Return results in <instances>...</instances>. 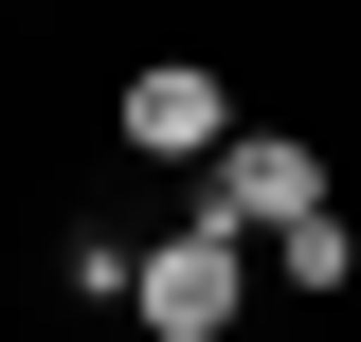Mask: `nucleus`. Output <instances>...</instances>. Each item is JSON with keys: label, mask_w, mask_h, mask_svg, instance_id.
I'll use <instances>...</instances> for the list:
<instances>
[{"label": "nucleus", "mask_w": 361, "mask_h": 342, "mask_svg": "<svg viewBox=\"0 0 361 342\" xmlns=\"http://www.w3.org/2000/svg\"><path fill=\"white\" fill-rule=\"evenodd\" d=\"M127 144H145V163H180V180H199V163L235 144V90L199 72V54H163V72H127Z\"/></svg>", "instance_id": "3"}, {"label": "nucleus", "mask_w": 361, "mask_h": 342, "mask_svg": "<svg viewBox=\"0 0 361 342\" xmlns=\"http://www.w3.org/2000/svg\"><path fill=\"white\" fill-rule=\"evenodd\" d=\"M235 306H253V253H235V234H199V216L127 270V324H145V342H217Z\"/></svg>", "instance_id": "2"}, {"label": "nucleus", "mask_w": 361, "mask_h": 342, "mask_svg": "<svg viewBox=\"0 0 361 342\" xmlns=\"http://www.w3.org/2000/svg\"><path fill=\"white\" fill-rule=\"evenodd\" d=\"M289 216H325V144H289V127H235L217 163H199V234H289Z\"/></svg>", "instance_id": "1"}, {"label": "nucleus", "mask_w": 361, "mask_h": 342, "mask_svg": "<svg viewBox=\"0 0 361 342\" xmlns=\"http://www.w3.org/2000/svg\"><path fill=\"white\" fill-rule=\"evenodd\" d=\"M361 270V234L343 216H289V234H253V289H343Z\"/></svg>", "instance_id": "4"}]
</instances>
